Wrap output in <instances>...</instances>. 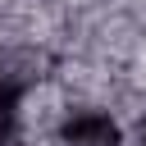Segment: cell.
I'll use <instances>...</instances> for the list:
<instances>
[{
  "label": "cell",
  "instance_id": "6da1fadb",
  "mask_svg": "<svg viewBox=\"0 0 146 146\" xmlns=\"http://www.w3.org/2000/svg\"><path fill=\"white\" fill-rule=\"evenodd\" d=\"M64 146H123V128L105 110H68L59 123Z\"/></svg>",
  "mask_w": 146,
  "mask_h": 146
},
{
  "label": "cell",
  "instance_id": "7a4b0ae2",
  "mask_svg": "<svg viewBox=\"0 0 146 146\" xmlns=\"http://www.w3.org/2000/svg\"><path fill=\"white\" fill-rule=\"evenodd\" d=\"M137 146H146V114L137 119Z\"/></svg>",
  "mask_w": 146,
  "mask_h": 146
}]
</instances>
